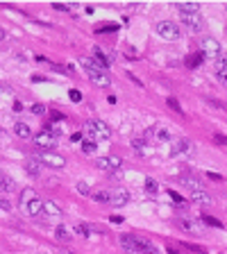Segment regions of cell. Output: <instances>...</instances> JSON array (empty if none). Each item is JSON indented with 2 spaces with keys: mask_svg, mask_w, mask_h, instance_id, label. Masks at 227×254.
Returning <instances> with one entry per match:
<instances>
[{
  "mask_svg": "<svg viewBox=\"0 0 227 254\" xmlns=\"http://www.w3.org/2000/svg\"><path fill=\"white\" fill-rule=\"evenodd\" d=\"M118 241H120V248L125 250V252H130V254H159L152 243L145 241V238H141V236H132V234H120Z\"/></svg>",
  "mask_w": 227,
  "mask_h": 254,
  "instance_id": "obj_1",
  "label": "cell"
},
{
  "mask_svg": "<svg viewBox=\"0 0 227 254\" xmlns=\"http://www.w3.org/2000/svg\"><path fill=\"white\" fill-rule=\"evenodd\" d=\"M80 64L86 68V75H89V80L96 84V86H100V89H109V86H112V75H109L105 68H100V66L93 64L91 59H82Z\"/></svg>",
  "mask_w": 227,
  "mask_h": 254,
  "instance_id": "obj_2",
  "label": "cell"
},
{
  "mask_svg": "<svg viewBox=\"0 0 227 254\" xmlns=\"http://www.w3.org/2000/svg\"><path fill=\"white\" fill-rule=\"evenodd\" d=\"M84 132L89 134V141L98 143V141H107V139H112V127H109L107 123H102V120H86V125H84Z\"/></svg>",
  "mask_w": 227,
  "mask_h": 254,
  "instance_id": "obj_3",
  "label": "cell"
},
{
  "mask_svg": "<svg viewBox=\"0 0 227 254\" xmlns=\"http://www.w3.org/2000/svg\"><path fill=\"white\" fill-rule=\"evenodd\" d=\"M32 141H34V145L41 152H53V148L57 145V134H53V132L48 130H41L39 134L32 136Z\"/></svg>",
  "mask_w": 227,
  "mask_h": 254,
  "instance_id": "obj_4",
  "label": "cell"
},
{
  "mask_svg": "<svg viewBox=\"0 0 227 254\" xmlns=\"http://www.w3.org/2000/svg\"><path fill=\"white\" fill-rule=\"evenodd\" d=\"M157 34L162 36L164 41H177L179 36H182V30L173 21H162V23H157Z\"/></svg>",
  "mask_w": 227,
  "mask_h": 254,
  "instance_id": "obj_5",
  "label": "cell"
},
{
  "mask_svg": "<svg viewBox=\"0 0 227 254\" xmlns=\"http://www.w3.org/2000/svg\"><path fill=\"white\" fill-rule=\"evenodd\" d=\"M202 55H209V57H221L223 55V46L218 39H214V36H204L202 39Z\"/></svg>",
  "mask_w": 227,
  "mask_h": 254,
  "instance_id": "obj_6",
  "label": "cell"
},
{
  "mask_svg": "<svg viewBox=\"0 0 227 254\" xmlns=\"http://www.w3.org/2000/svg\"><path fill=\"white\" fill-rule=\"evenodd\" d=\"M120 166H123L120 157H98L96 159V168H100L105 172H116Z\"/></svg>",
  "mask_w": 227,
  "mask_h": 254,
  "instance_id": "obj_7",
  "label": "cell"
},
{
  "mask_svg": "<svg viewBox=\"0 0 227 254\" xmlns=\"http://www.w3.org/2000/svg\"><path fill=\"white\" fill-rule=\"evenodd\" d=\"M39 161L43 166H50V168H64L66 166V159L61 154H55V152H41L39 154Z\"/></svg>",
  "mask_w": 227,
  "mask_h": 254,
  "instance_id": "obj_8",
  "label": "cell"
},
{
  "mask_svg": "<svg viewBox=\"0 0 227 254\" xmlns=\"http://www.w3.org/2000/svg\"><path fill=\"white\" fill-rule=\"evenodd\" d=\"M182 23H184L189 30L200 32L202 30V25H204V21H202V14H182Z\"/></svg>",
  "mask_w": 227,
  "mask_h": 254,
  "instance_id": "obj_9",
  "label": "cell"
},
{
  "mask_svg": "<svg viewBox=\"0 0 227 254\" xmlns=\"http://www.w3.org/2000/svg\"><path fill=\"white\" fill-rule=\"evenodd\" d=\"M23 209L28 211V216H32V218H39V216L43 213V200L39 198V195H36V198H32V200L28 202Z\"/></svg>",
  "mask_w": 227,
  "mask_h": 254,
  "instance_id": "obj_10",
  "label": "cell"
},
{
  "mask_svg": "<svg viewBox=\"0 0 227 254\" xmlns=\"http://www.w3.org/2000/svg\"><path fill=\"white\" fill-rule=\"evenodd\" d=\"M109 195H112V204L114 207H125L127 204V200H130V193H127L125 189H114V191H109Z\"/></svg>",
  "mask_w": 227,
  "mask_h": 254,
  "instance_id": "obj_11",
  "label": "cell"
},
{
  "mask_svg": "<svg viewBox=\"0 0 227 254\" xmlns=\"http://www.w3.org/2000/svg\"><path fill=\"white\" fill-rule=\"evenodd\" d=\"M14 134L18 136V139H23V141H28V139H32V127L28 123H21V120H18V123H14Z\"/></svg>",
  "mask_w": 227,
  "mask_h": 254,
  "instance_id": "obj_12",
  "label": "cell"
},
{
  "mask_svg": "<svg viewBox=\"0 0 227 254\" xmlns=\"http://www.w3.org/2000/svg\"><path fill=\"white\" fill-rule=\"evenodd\" d=\"M43 213L50 216V218H61V209L53 200H43Z\"/></svg>",
  "mask_w": 227,
  "mask_h": 254,
  "instance_id": "obj_13",
  "label": "cell"
},
{
  "mask_svg": "<svg viewBox=\"0 0 227 254\" xmlns=\"http://www.w3.org/2000/svg\"><path fill=\"white\" fill-rule=\"evenodd\" d=\"M170 152H173V154H182V152L189 154V152H193V143L186 141V139H179V141L173 145V150H170Z\"/></svg>",
  "mask_w": 227,
  "mask_h": 254,
  "instance_id": "obj_14",
  "label": "cell"
},
{
  "mask_svg": "<svg viewBox=\"0 0 227 254\" xmlns=\"http://www.w3.org/2000/svg\"><path fill=\"white\" fill-rule=\"evenodd\" d=\"M41 166L43 164L39 159H32V157H30V159L25 161V170L30 172L32 177H39V175H41Z\"/></svg>",
  "mask_w": 227,
  "mask_h": 254,
  "instance_id": "obj_15",
  "label": "cell"
},
{
  "mask_svg": "<svg viewBox=\"0 0 227 254\" xmlns=\"http://www.w3.org/2000/svg\"><path fill=\"white\" fill-rule=\"evenodd\" d=\"M175 9L179 14H200V5H196V2H177Z\"/></svg>",
  "mask_w": 227,
  "mask_h": 254,
  "instance_id": "obj_16",
  "label": "cell"
},
{
  "mask_svg": "<svg viewBox=\"0 0 227 254\" xmlns=\"http://www.w3.org/2000/svg\"><path fill=\"white\" fill-rule=\"evenodd\" d=\"M191 200L193 202H198V204H211V195L207 193V191H193L191 193Z\"/></svg>",
  "mask_w": 227,
  "mask_h": 254,
  "instance_id": "obj_17",
  "label": "cell"
},
{
  "mask_svg": "<svg viewBox=\"0 0 227 254\" xmlns=\"http://www.w3.org/2000/svg\"><path fill=\"white\" fill-rule=\"evenodd\" d=\"M132 148H134V152H137V154H141V157H143V154H148L145 141H143V139H139V136H134V139H132Z\"/></svg>",
  "mask_w": 227,
  "mask_h": 254,
  "instance_id": "obj_18",
  "label": "cell"
},
{
  "mask_svg": "<svg viewBox=\"0 0 227 254\" xmlns=\"http://www.w3.org/2000/svg\"><path fill=\"white\" fill-rule=\"evenodd\" d=\"M91 200L98 202V204H107L112 200V195H109V191H96V193H91Z\"/></svg>",
  "mask_w": 227,
  "mask_h": 254,
  "instance_id": "obj_19",
  "label": "cell"
},
{
  "mask_svg": "<svg viewBox=\"0 0 227 254\" xmlns=\"http://www.w3.org/2000/svg\"><path fill=\"white\" fill-rule=\"evenodd\" d=\"M55 238H57L59 243H68V241H71V231L66 229L64 225H59V227L55 229Z\"/></svg>",
  "mask_w": 227,
  "mask_h": 254,
  "instance_id": "obj_20",
  "label": "cell"
},
{
  "mask_svg": "<svg viewBox=\"0 0 227 254\" xmlns=\"http://www.w3.org/2000/svg\"><path fill=\"white\" fill-rule=\"evenodd\" d=\"M182 184H184V186H191L193 191H202V182H200V179H196V177H191V175L182 177Z\"/></svg>",
  "mask_w": 227,
  "mask_h": 254,
  "instance_id": "obj_21",
  "label": "cell"
},
{
  "mask_svg": "<svg viewBox=\"0 0 227 254\" xmlns=\"http://www.w3.org/2000/svg\"><path fill=\"white\" fill-rule=\"evenodd\" d=\"M152 134H155L157 141H162V143H168V141H170V132H168L166 127H155V132H152Z\"/></svg>",
  "mask_w": 227,
  "mask_h": 254,
  "instance_id": "obj_22",
  "label": "cell"
},
{
  "mask_svg": "<svg viewBox=\"0 0 227 254\" xmlns=\"http://www.w3.org/2000/svg\"><path fill=\"white\" fill-rule=\"evenodd\" d=\"M93 61H96V64L100 66V68H105V71H107L109 59H105V55H102V50H100V48H96V50H93Z\"/></svg>",
  "mask_w": 227,
  "mask_h": 254,
  "instance_id": "obj_23",
  "label": "cell"
},
{
  "mask_svg": "<svg viewBox=\"0 0 227 254\" xmlns=\"http://www.w3.org/2000/svg\"><path fill=\"white\" fill-rule=\"evenodd\" d=\"M14 189V184H12V179L7 177L5 172L0 170V191H2V193H7V191H12Z\"/></svg>",
  "mask_w": 227,
  "mask_h": 254,
  "instance_id": "obj_24",
  "label": "cell"
},
{
  "mask_svg": "<svg viewBox=\"0 0 227 254\" xmlns=\"http://www.w3.org/2000/svg\"><path fill=\"white\" fill-rule=\"evenodd\" d=\"M214 66H216V73L227 71V55H221V57H216Z\"/></svg>",
  "mask_w": 227,
  "mask_h": 254,
  "instance_id": "obj_25",
  "label": "cell"
},
{
  "mask_svg": "<svg viewBox=\"0 0 227 254\" xmlns=\"http://www.w3.org/2000/svg\"><path fill=\"white\" fill-rule=\"evenodd\" d=\"M32 198H36L34 191H32V189H23V193H21V207H25V204H28Z\"/></svg>",
  "mask_w": 227,
  "mask_h": 254,
  "instance_id": "obj_26",
  "label": "cell"
},
{
  "mask_svg": "<svg viewBox=\"0 0 227 254\" xmlns=\"http://www.w3.org/2000/svg\"><path fill=\"white\" fill-rule=\"evenodd\" d=\"M82 150L86 154H93V152H96V143H93V141H82Z\"/></svg>",
  "mask_w": 227,
  "mask_h": 254,
  "instance_id": "obj_27",
  "label": "cell"
},
{
  "mask_svg": "<svg viewBox=\"0 0 227 254\" xmlns=\"http://www.w3.org/2000/svg\"><path fill=\"white\" fill-rule=\"evenodd\" d=\"M145 191H148V193H157V182L152 177L145 179Z\"/></svg>",
  "mask_w": 227,
  "mask_h": 254,
  "instance_id": "obj_28",
  "label": "cell"
},
{
  "mask_svg": "<svg viewBox=\"0 0 227 254\" xmlns=\"http://www.w3.org/2000/svg\"><path fill=\"white\" fill-rule=\"evenodd\" d=\"M179 227L186 229V231H196V225H193L191 220H179Z\"/></svg>",
  "mask_w": 227,
  "mask_h": 254,
  "instance_id": "obj_29",
  "label": "cell"
},
{
  "mask_svg": "<svg viewBox=\"0 0 227 254\" xmlns=\"http://www.w3.org/2000/svg\"><path fill=\"white\" fill-rule=\"evenodd\" d=\"M75 234H78V236H89V229H86V227H84V225H75Z\"/></svg>",
  "mask_w": 227,
  "mask_h": 254,
  "instance_id": "obj_30",
  "label": "cell"
},
{
  "mask_svg": "<svg viewBox=\"0 0 227 254\" xmlns=\"http://www.w3.org/2000/svg\"><path fill=\"white\" fill-rule=\"evenodd\" d=\"M168 195L173 198V202H175V204H184V198H182V195H179V193H175V191H168Z\"/></svg>",
  "mask_w": 227,
  "mask_h": 254,
  "instance_id": "obj_31",
  "label": "cell"
},
{
  "mask_svg": "<svg viewBox=\"0 0 227 254\" xmlns=\"http://www.w3.org/2000/svg\"><path fill=\"white\" fill-rule=\"evenodd\" d=\"M202 223L207 225H214V227H223V223H218L216 218H211V216H202Z\"/></svg>",
  "mask_w": 227,
  "mask_h": 254,
  "instance_id": "obj_32",
  "label": "cell"
},
{
  "mask_svg": "<svg viewBox=\"0 0 227 254\" xmlns=\"http://www.w3.org/2000/svg\"><path fill=\"white\" fill-rule=\"evenodd\" d=\"M168 105L173 107V109H175V112H177V113H184V109H182V107H179V102L175 100V98H168Z\"/></svg>",
  "mask_w": 227,
  "mask_h": 254,
  "instance_id": "obj_33",
  "label": "cell"
},
{
  "mask_svg": "<svg viewBox=\"0 0 227 254\" xmlns=\"http://www.w3.org/2000/svg\"><path fill=\"white\" fill-rule=\"evenodd\" d=\"M78 191H80L82 195H89V193H91V191H89V184H86V182H78Z\"/></svg>",
  "mask_w": 227,
  "mask_h": 254,
  "instance_id": "obj_34",
  "label": "cell"
},
{
  "mask_svg": "<svg viewBox=\"0 0 227 254\" xmlns=\"http://www.w3.org/2000/svg\"><path fill=\"white\" fill-rule=\"evenodd\" d=\"M0 211H9V202L5 195H0Z\"/></svg>",
  "mask_w": 227,
  "mask_h": 254,
  "instance_id": "obj_35",
  "label": "cell"
},
{
  "mask_svg": "<svg viewBox=\"0 0 227 254\" xmlns=\"http://www.w3.org/2000/svg\"><path fill=\"white\" fill-rule=\"evenodd\" d=\"M71 100L73 102H80V100H82V93H80L78 89H71Z\"/></svg>",
  "mask_w": 227,
  "mask_h": 254,
  "instance_id": "obj_36",
  "label": "cell"
},
{
  "mask_svg": "<svg viewBox=\"0 0 227 254\" xmlns=\"http://www.w3.org/2000/svg\"><path fill=\"white\" fill-rule=\"evenodd\" d=\"M32 113L41 116V113H46V107H43V105H34V107H32Z\"/></svg>",
  "mask_w": 227,
  "mask_h": 254,
  "instance_id": "obj_37",
  "label": "cell"
},
{
  "mask_svg": "<svg viewBox=\"0 0 227 254\" xmlns=\"http://www.w3.org/2000/svg\"><path fill=\"white\" fill-rule=\"evenodd\" d=\"M202 57H204V55H202V53H198V55H196V57H193V59H191V61H189V66H198V64H200V61H202Z\"/></svg>",
  "mask_w": 227,
  "mask_h": 254,
  "instance_id": "obj_38",
  "label": "cell"
},
{
  "mask_svg": "<svg viewBox=\"0 0 227 254\" xmlns=\"http://www.w3.org/2000/svg\"><path fill=\"white\" fill-rule=\"evenodd\" d=\"M55 9H57V12H71V9H73V7H68V5H59V2H55Z\"/></svg>",
  "mask_w": 227,
  "mask_h": 254,
  "instance_id": "obj_39",
  "label": "cell"
},
{
  "mask_svg": "<svg viewBox=\"0 0 227 254\" xmlns=\"http://www.w3.org/2000/svg\"><path fill=\"white\" fill-rule=\"evenodd\" d=\"M216 77H218V82H223L227 86V71H223V73H216Z\"/></svg>",
  "mask_w": 227,
  "mask_h": 254,
  "instance_id": "obj_40",
  "label": "cell"
},
{
  "mask_svg": "<svg viewBox=\"0 0 227 254\" xmlns=\"http://www.w3.org/2000/svg\"><path fill=\"white\" fill-rule=\"evenodd\" d=\"M116 30V25H102V28H98V32H114Z\"/></svg>",
  "mask_w": 227,
  "mask_h": 254,
  "instance_id": "obj_41",
  "label": "cell"
},
{
  "mask_svg": "<svg viewBox=\"0 0 227 254\" xmlns=\"http://www.w3.org/2000/svg\"><path fill=\"white\" fill-rule=\"evenodd\" d=\"M214 141H216V143H227V136H221V134H216V136H214Z\"/></svg>",
  "mask_w": 227,
  "mask_h": 254,
  "instance_id": "obj_42",
  "label": "cell"
},
{
  "mask_svg": "<svg viewBox=\"0 0 227 254\" xmlns=\"http://www.w3.org/2000/svg\"><path fill=\"white\" fill-rule=\"evenodd\" d=\"M71 139H73V141H75V143H78V141H82V134H80V132H78V134H73Z\"/></svg>",
  "mask_w": 227,
  "mask_h": 254,
  "instance_id": "obj_43",
  "label": "cell"
},
{
  "mask_svg": "<svg viewBox=\"0 0 227 254\" xmlns=\"http://www.w3.org/2000/svg\"><path fill=\"white\" fill-rule=\"evenodd\" d=\"M5 39H7V32L2 30V28H0V41H5Z\"/></svg>",
  "mask_w": 227,
  "mask_h": 254,
  "instance_id": "obj_44",
  "label": "cell"
},
{
  "mask_svg": "<svg viewBox=\"0 0 227 254\" xmlns=\"http://www.w3.org/2000/svg\"><path fill=\"white\" fill-rule=\"evenodd\" d=\"M168 254H179L177 250H173V248H168Z\"/></svg>",
  "mask_w": 227,
  "mask_h": 254,
  "instance_id": "obj_45",
  "label": "cell"
},
{
  "mask_svg": "<svg viewBox=\"0 0 227 254\" xmlns=\"http://www.w3.org/2000/svg\"><path fill=\"white\" fill-rule=\"evenodd\" d=\"M225 9H227V5H225Z\"/></svg>",
  "mask_w": 227,
  "mask_h": 254,
  "instance_id": "obj_46",
  "label": "cell"
}]
</instances>
